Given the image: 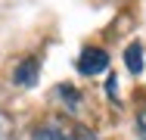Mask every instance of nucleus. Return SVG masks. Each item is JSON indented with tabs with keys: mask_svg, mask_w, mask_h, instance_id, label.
Masks as SVG:
<instances>
[{
	"mask_svg": "<svg viewBox=\"0 0 146 140\" xmlns=\"http://www.w3.org/2000/svg\"><path fill=\"white\" fill-rule=\"evenodd\" d=\"M140 125H143V128H146V109L140 112Z\"/></svg>",
	"mask_w": 146,
	"mask_h": 140,
	"instance_id": "5",
	"label": "nucleus"
},
{
	"mask_svg": "<svg viewBox=\"0 0 146 140\" xmlns=\"http://www.w3.org/2000/svg\"><path fill=\"white\" fill-rule=\"evenodd\" d=\"M124 65H127L131 75H140V72H143V47H140L137 41L124 50Z\"/></svg>",
	"mask_w": 146,
	"mask_h": 140,
	"instance_id": "3",
	"label": "nucleus"
},
{
	"mask_svg": "<svg viewBox=\"0 0 146 140\" xmlns=\"http://www.w3.org/2000/svg\"><path fill=\"white\" fill-rule=\"evenodd\" d=\"M37 72H40V69H37V59L25 56V59L16 65V75H13V78H16L19 87H31V84H37Z\"/></svg>",
	"mask_w": 146,
	"mask_h": 140,
	"instance_id": "2",
	"label": "nucleus"
},
{
	"mask_svg": "<svg viewBox=\"0 0 146 140\" xmlns=\"http://www.w3.org/2000/svg\"><path fill=\"white\" fill-rule=\"evenodd\" d=\"M106 65H109V53L96 50V47H87L81 53V59H78V72L81 75H100V72H106Z\"/></svg>",
	"mask_w": 146,
	"mask_h": 140,
	"instance_id": "1",
	"label": "nucleus"
},
{
	"mask_svg": "<svg viewBox=\"0 0 146 140\" xmlns=\"http://www.w3.org/2000/svg\"><path fill=\"white\" fill-rule=\"evenodd\" d=\"M37 140H65V134L56 128H44V131H37Z\"/></svg>",
	"mask_w": 146,
	"mask_h": 140,
	"instance_id": "4",
	"label": "nucleus"
}]
</instances>
